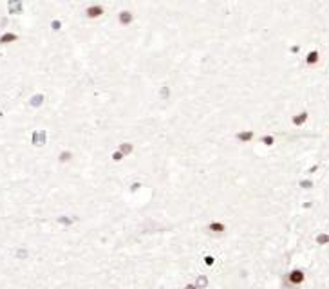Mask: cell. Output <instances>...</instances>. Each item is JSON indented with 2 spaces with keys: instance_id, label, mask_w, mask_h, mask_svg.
<instances>
[{
  "instance_id": "obj_4",
  "label": "cell",
  "mask_w": 329,
  "mask_h": 289,
  "mask_svg": "<svg viewBox=\"0 0 329 289\" xmlns=\"http://www.w3.org/2000/svg\"><path fill=\"white\" fill-rule=\"evenodd\" d=\"M210 228H212V230H215V231H223V230H224V228H223V224H212Z\"/></svg>"
},
{
  "instance_id": "obj_3",
  "label": "cell",
  "mask_w": 329,
  "mask_h": 289,
  "mask_svg": "<svg viewBox=\"0 0 329 289\" xmlns=\"http://www.w3.org/2000/svg\"><path fill=\"white\" fill-rule=\"evenodd\" d=\"M87 15H89V17H98V15H101V7H91V9H87Z\"/></svg>"
},
{
  "instance_id": "obj_7",
  "label": "cell",
  "mask_w": 329,
  "mask_h": 289,
  "mask_svg": "<svg viewBox=\"0 0 329 289\" xmlns=\"http://www.w3.org/2000/svg\"><path fill=\"white\" fill-rule=\"evenodd\" d=\"M184 289H199V287H195V286H186Z\"/></svg>"
},
{
  "instance_id": "obj_1",
  "label": "cell",
  "mask_w": 329,
  "mask_h": 289,
  "mask_svg": "<svg viewBox=\"0 0 329 289\" xmlns=\"http://www.w3.org/2000/svg\"><path fill=\"white\" fill-rule=\"evenodd\" d=\"M289 280L293 282V284H300V282L304 280V273L302 271H293L289 275Z\"/></svg>"
},
{
  "instance_id": "obj_5",
  "label": "cell",
  "mask_w": 329,
  "mask_h": 289,
  "mask_svg": "<svg viewBox=\"0 0 329 289\" xmlns=\"http://www.w3.org/2000/svg\"><path fill=\"white\" fill-rule=\"evenodd\" d=\"M307 61H309V63L317 61V52H311V54H309V58H307Z\"/></svg>"
},
{
  "instance_id": "obj_2",
  "label": "cell",
  "mask_w": 329,
  "mask_h": 289,
  "mask_svg": "<svg viewBox=\"0 0 329 289\" xmlns=\"http://www.w3.org/2000/svg\"><path fill=\"white\" fill-rule=\"evenodd\" d=\"M13 40H17V36L11 34V33H7V34H4V36L0 38V43H7V42H13Z\"/></svg>"
},
{
  "instance_id": "obj_6",
  "label": "cell",
  "mask_w": 329,
  "mask_h": 289,
  "mask_svg": "<svg viewBox=\"0 0 329 289\" xmlns=\"http://www.w3.org/2000/svg\"><path fill=\"white\" fill-rule=\"evenodd\" d=\"M204 260H206V264H208V266H212V264H214V258H212V257H206Z\"/></svg>"
}]
</instances>
